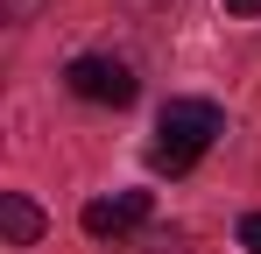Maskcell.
Here are the masks:
<instances>
[{
    "label": "cell",
    "instance_id": "52a82bcc",
    "mask_svg": "<svg viewBox=\"0 0 261 254\" xmlns=\"http://www.w3.org/2000/svg\"><path fill=\"white\" fill-rule=\"evenodd\" d=\"M226 14H261V0H226Z\"/></svg>",
    "mask_w": 261,
    "mask_h": 254
},
{
    "label": "cell",
    "instance_id": "6da1fadb",
    "mask_svg": "<svg viewBox=\"0 0 261 254\" xmlns=\"http://www.w3.org/2000/svg\"><path fill=\"white\" fill-rule=\"evenodd\" d=\"M219 134H226V113H219L212 99H170V106H163V120H155V148H148V163L176 176V169L198 163Z\"/></svg>",
    "mask_w": 261,
    "mask_h": 254
},
{
    "label": "cell",
    "instance_id": "5b68a950",
    "mask_svg": "<svg viewBox=\"0 0 261 254\" xmlns=\"http://www.w3.org/2000/svg\"><path fill=\"white\" fill-rule=\"evenodd\" d=\"M240 247L261 254V212H247V219H240Z\"/></svg>",
    "mask_w": 261,
    "mask_h": 254
},
{
    "label": "cell",
    "instance_id": "8992f818",
    "mask_svg": "<svg viewBox=\"0 0 261 254\" xmlns=\"http://www.w3.org/2000/svg\"><path fill=\"white\" fill-rule=\"evenodd\" d=\"M0 7H7V21H36L43 14V0H0Z\"/></svg>",
    "mask_w": 261,
    "mask_h": 254
},
{
    "label": "cell",
    "instance_id": "277c9868",
    "mask_svg": "<svg viewBox=\"0 0 261 254\" xmlns=\"http://www.w3.org/2000/svg\"><path fill=\"white\" fill-rule=\"evenodd\" d=\"M0 233H7V247H36V240H43V212L29 205L21 191H7V198H0Z\"/></svg>",
    "mask_w": 261,
    "mask_h": 254
},
{
    "label": "cell",
    "instance_id": "ba28073f",
    "mask_svg": "<svg viewBox=\"0 0 261 254\" xmlns=\"http://www.w3.org/2000/svg\"><path fill=\"white\" fill-rule=\"evenodd\" d=\"M127 7H170V0H127Z\"/></svg>",
    "mask_w": 261,
    "mask_h": 254
},
{
    "label": "cell",
    "instance_id": "3957f363",
    "mask_svg": "<svg viewBox=\"0 0 261 254\" xmlns=\"http://www.w3.org/2000/svg\"><path fill=\"white\" fill-rule=\"evenodd\" d=\"M141 219H148V191H127V198H92V205L78 212V226H85L92 240L127 233V226H141Z\"/></svg>",
    "mask_w": 261,
    "mask_h": 254
},
{
    "label": "cell",
    "instance_id": "7a4b0ae2",
    "mask_svg": "<svg viewBox=\"0 0 261 254\" xmlns=\"http://www.w3.org/2000/svg\"><path fill=\"white\" fill-rule=\"evenodd\" d=\"M64 85H71L78 99H92V106H134V92H141L127 57H71Z\"/></svg>",
    "mask_w": 261,
    "mask_h": 254
}]
</instances>
